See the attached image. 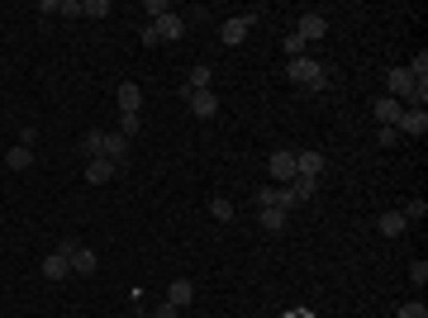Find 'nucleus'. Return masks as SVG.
Returning <instances> with one entry per match:
<instances>
[{"label": "nucleus", "mask_w": 428, "mask_h": 318, "mask_svg": "<svg viewBox=\"0 0 428 318\" xmlns=\"http://www.w3.org/2000/svg\"><path fill=\"white\" fill-rule=\"evenodd\" d=\"M286 77L295 81V86H305V90H328V67H319L314 57H295L291 67H286Z\"/></svg>", "instance_id": "nucleus-1"}, {"label": "nucleus", "mask_w": 428, "mask_h": 318, "mask_svg": "<svg viewBox=\"0 0 428 318\" xmlns=\"http://www.w3.org/2000/svg\"><path fill=\"white\" fill-rule=\"evenodd\" d=\"M57 252L72 262V276H95V266H100V257L91 252V247H81L77 238H67V242H57Z\"/></svg>", "instance_id": "nucleus-2"}, {"label": "nucleus", "mask_w": 428, "mask_h": 318, "mask_svg": "<svg viewBox=\"0 0 428 318\" xmlns=\"http://www.w3.org/2000/svg\"><path fill=\"white\" fill-rule=\"evenodd\" d=\"M252 24H257V15H234V19H224V24H219V38L234 48V43H243V38L252 33Z\"/></svg>", "instance_id": "nucleus-3"}, {"label": "nucleus", "mask_w": 428, "mask_h": 318, "mask_svg": "<svg viewBox=\"0 0 428 318\" xmlns=\"http://www.w3.org/2000/svg\"><path fill=\"white\" fill-rule=\"evenodd\" d=\"M267 171H271V181H281V186H291V181H295V152H291V148H281V152H271Z\"/></svg>", "instance_id": "nucleus-4"}, {"label": "nucleus", "mask_w": 428, "mask_h": 318, "mask_svg": "<svg viewBox=\"0 0 428 318\" xmlns=\"http://www.w3.org/2000/svg\"><path fill=\"white\" fill-rule=\"evenodd\" d=\"M181 95H186V105H190V114H195V119H214V114H219L214 90H181Z\"/></svg>", "instance_id": "nucleus-5"}, {"label": "nucleus", "mask_w": 428, "mask_h": 318, "mask_svg": "<svg viewBox=\"0 0 428 318\" xmlns=\"http://www.w3.org/2000/svg\"><path fill=\"white\" fill-rule=\"evenodd\" d=\"M153 33H158V43H176L186 33V15H162L158 24H153Z\"/></svg>", "instance_id": "nucleus-6"}, {"label": "nucleus", "mask_w": 428, "mask_h": 318, "mask_svg": "<svg viewBox=\"0 0 428 318\" xmlns=\"http://www.w3.org/2000/svg\"><path fill=\"white\" fill-rule=\"evenodd\" d=\"M372 109H376V124H385V129H395V124H400V114H404V105L395 100V95H381Z\"/></svg>", "instance_id": "nucleus-7"}, {"label": "nucleus", "mask_w": 428, "mask_h": 318, "mask_svg": "<svg viewBox=\"0 0 428 318\" xmlns=\"http://www.w3.org/2000/svg\"><path fill=\"white\" fill-rule=\"evenodd\" d=\"M323 166H328V161H323V152H314V148H309V152H295V176H309V181H319Z\"/></svg>", "instance_id": "nucleus-8"}, {"label": "nucleus", "mask_w": 428, "mask_h": 318, "mask_svg": "<svg viewBox=\"0 0 428 318\" xmlns=\"http://www.w3.org/2000/svg\"><path fill=\"white\" fill-rule=\"evenodd\" d=\"M323 33H328V19H323V15H300V24H295V38H300V43L323 38Z\"/></svg>", "instance_id": "nucleus-9"}, {"label": "nucleus", "mask_w": 428, "mask_h": 318, "mask_svg": "<svg viewBox=\"0 0 428 318\" xmlns=\"http://www.w3.org/2000/svg\"><path fill=\"white\" fill-rule=\"evenodd\" d=\"M395 133H414V138H424V133H428V109H404L400 124H395Z\"/></svg>", "instance_id": "nucleus-10"}, {"label": "nucleus", "mask_w": 428, "mask_h": 318, "mask_svg": "<svg viewBox=\"0 0 428 318\" xmlns=\"http://www.w3.org/2000/svg\"><path fill=\"white\" fill-rule=\"evenodd\" d=\"M114 171H119V161H109V157H91L86 161V181H91V186H105Z\"/></svg>", "instance_id": "nucleus-11"}, {"label": "nucleus", "mask_w": 428, "mask_h": 318, "mask_svg": "<svg viewBox=\"0 0 428 318\" xmlns=\"http://www.w3.org/2000/svg\"><path fill=\"white\" fill-rule=\"evenodd\" d=\"M385 86H390V90H395V100H409V95H414V86H419V81L409 77V72H404V67H395V72H390V77H385Z\"/></svg>", "instance_id": "nucleus-12"}, {"label": "nucleus", "mask_w": 428, "mask_h": 318, "mask_svg": "<svg viewBox=\"0 0 428 318\" xmlns=\"http://www.w3.org/2000/svg\"><path fill=\"white\" fill-rule=\"evenodd\" d=\"M114 100H119V109H124V114H138V109H143V90H138L134 81H124V86L114 90Z\"/></svg>", "instance_id": "nucleus-13"}, {"label": "nucleus", "mask_w": 428, "mask_h": 318, "mask_svg": "<svg viewBox=\"0 0 428 318\" xmlns=\"http://www.w3.org/2000/svg\"><path fill=\"white\" fill-rule=\"evenodd\" d=\"M67 276H72V262L62 252H48L43 257V280H67Z\"/></svg>", "instance_id": "nucleus-14"}, {"label": "nucleus", "mask_w": 428, "mask_h": 318, "mask_svg": "<svg viewBox=\"0 0 428 318\" xmlns=\"http://www.w3.org/2000/svg\"><path fill=\"white\" fill-rule=\"evenodd\" d=\"M376 228H381V238H400L409 223H404V214H400V209H385L381 218H376Z\"/></svg>", "instance_id": "nucleus-15"}, {"label": "nucleus", "mask_w": 428, "mask_h": 318, "mask_svg": "<svg viewBox=\"0 0 428 318\" xmlns=\"http://www.w3.org/2000/svg\"><path fill=\"white\" fill-rule=\"evenodd\" d=\"M100 157H109V161H119V166H124V157H129V138L105 133V143H100Z\"/></svg>", "instance_id": "nucleus-16"}, {"label": "nucleus", "mask_w": 428, "mask_h": 318, "mask_svg": "<svg viewBox=\"0 0 428 318\" xmlns=\"http://www.w3.org/2000/svg\"><path fill=\"white\" fill-rule=\"evenodd\" d=\"M190 299H195V285H190V280H171V285H167V304H176V309H186Z\"/></svg>", "instance_id": "nucleus-17"}, {"label": "nucleus", "mask_w": 428, "mask_h": 318, "mask_svg": "<svg viewBox=\"0 0 428 318\" xmlns=\"http://www.w3.org/2000/svg\"><path fill=\"white\" fill-rule=\"evenodd\" d=\"M5 166H10V171H29V166H33V148H20V143H15V148L5 152Z\"/></svg>", "instance_id": "nucleus-18"}, {"label": "nucleus", "mask_w": 428, "mask_h": 318, "mask_svg": "<svg viewBox=\"0 0 428 318\" xmlns=\"http://www.w3.org/2000/svg\"><path fill=\"white\" fill-rule=\"evenodd\" d=\"M210 81H214V72L205 67V62H195L190 77H186V90H210Z\"/></svg>", "instance_id": "nucleus-19"}, {"label": "nucleus", "mask_w": 428, "mask_h": 318, "mask_svg": "<svg viewBox=\"0 0 428 318\" xmlns=\"http://www.w3.org/2000/svg\"><path fill=\"white\" fill-rule=\"evenodd\" d=\"M100 143H105V129H86L81 133V152H86V161L100 157Z\"/></svg>", "instance_id": "nucleus-20"}, {"label": "nucleus", "mask_w": 428, "mask_h": 318, "mask_svg": "<svg viewBox=\"0 0 428 318\" xmlns=\"http://www.w3.org/2000/svg\"><path fill=\"white\" fill-rule=\"evenodd\" d=\"M257 223H262L267 233H281V228H286V209H257Z\"/></svg>", "instance_id": "nucleus-21"}, {"label": "nucleus", "mask_w": 428, "mask_h": 318, "mask_svg": "<svg viewBox=\"0 0 428 318\" xmlns=\"http://www.w3.org/2000/svg\"><path fill=\"white\" fill-rule=\"evenodd\" d=\"M252 200H257V209H281V190H276V186H262Z\"/></svg>", "instance_id": "nucleus-22"}, {"label": "nucleus", "mask_w": 428, "mask_h": 318, "mask_svg": "<svg viewBox=\"0 0 428 318\" xmlns=\"http://www.w3.org/2000/svg\"><path fill=\"white\" fill-rule=\"evenodd\" d=\"M138 129H143V119H138V114H119V129H114V133H119V138H134Z\"/></svg>", "instance_id": "nucleus-23"}, {"label": "nucleus", "mask_w": 428, "mask_h": 318, "mask_svg": "<svg viewBox=\"0 0 428 318\" xmlns=\"http://www.w3.org/2000/svg\"><path fill=\"white\" fill-rule=\"evenodd\" d=\"M409 280H414L419 290L428 285V262H424V257H414V262H409Z\"/></svg>", "instance_id": "nucleus-24"}, {"label": "nucleus", "mask_w": 428, "mask_h": 318, "mask_svg": "<svg viewBox=\"0 0 428 318\" xmlns=\"http://www.w3.org/2000/svg\"><path fill=\"white\" fill-rule=\"evenodd\" d=\"M81 15H86V19H105L109 5H105V0H81Z\"/></svg>", "instance_id": "nucleus-25"}, {"label": "nucleus", "mask_w": 428, "mask_h": 318, "mask_svg": "<svg viewBox=\"0 0 428 318\" xmlns=\"http://www.w3.org/2000/svg\"><path fill=\"white\" fill-rule=\"evenodd\" d=\"M404 223H419V218H424V214H428V205H424V200H409V205H404Z\"/></svg>", "instance_id": "nucleus-26"}, {"label": "nucleus", "mask_w": 428, "mask_h": 318, "mask_svg": "<svg viewBox=\"0 0 428 318\" xmlns=\"http://www.w3.org/2000/svg\"><path fill=\"white\" fill-rule=\"evenodd\" d=\"M395 318H428L424 299H409V304H400V314H395Z\"/></svg>", "instance_id": "nucleus-27"}, {"label": "nucleus", "mask_w": 428, "mask_h": 318, "mask_svg": "<svg viewBox=\"0 0 428 318\" xmlns=\"http://www.w3.org/2000/svg\"><path fill=\"white\" fill-rule=\"evenodd\" d=\"M210 214L219 223H229V218H234V205H229V200H210Z\"/></svg>", "instance_id": "nucleus-28"}, {"label": "nucleus", "mask_w": 428, "mask_h": 318, "mask_svg": "<svg viewBox=\"0 0 428 318\" xmlns=\"http://www.w3.org/2000/svg\"><path fill=\"white\" fill-rule=\"evenodd\" d=\"M143 10H148V15H153V24H158L162 15H171V5H167V0H148V5H143Z\"/></svg>", "instance_id": "nucleus-29"}, {"label": "nucleus", "mask_w": 428, "mask_h": 318, "mask_svg": "<svg viewBox=\"0 0 428 318\" xmlns=\"http://www.w3.org/2000/svg\"><path fill=\"white\" fill-rule=\"evenodd\" d=\"M281 48H286V53H291V62H295V57H305V43H300V38H295V33H286V43H281Z\"/></svg>", "instance_id": "nucleus-30"}, {"label": "nucleus", "mask_w": 428, "mask_h": 318, "mask_svg": "<svg viewBox=\"0 0 428 318\" xmlns=\"http://www.w3.org/2000/svg\"><path fill=\"white\" fill-rule=\"evenodd\" d=\"M395 138H400V133H395V129H385V124H381V129H376V143H381V148H390V143H395Z\"/></svg>", "instance_id": "nucleus-31"}, {"label": "nucleus", "mask_w": 428, "mask_h": 318, "mask_svg": "<svg viewBox=\"0 0 428 318\" xmlns=\"http://www.w3.org/2000/svg\"><path fill=\"white\" fill-rule=\"evenodd\" d=\"M20 148H38V129H20Z\"/></svg>", "instance_id": "nucleus-32"}, {"label": "nucleus", "mask_w": 428, "mask_h": 318, "mask_svg": "<svg viewBox=\"0 0 428 318\" xmlns=\"http://www.w3.org/2000/svg\"><path fill=\"white\" fill-rule=\"evenodd\" d=\"M176 314H181L176 304H158V309H153V318H176Z\"/></svg>", "instance_id": "nucleus-33"}, {"label": "nucleus", "mask_w": 428, "mask_h": 318, "mask_svg": "<svg viewBox=\"0 0 428 318\" xmlns=\"http://www.w3.org/2000/svg\"><path fill=\"white\" fill-rule=\"evenodd\" d=\"M281 318H309V314H305V309H286Z\"/></svg>", "instance_id": "nucleus-34"}]
</instances>
